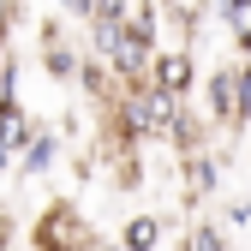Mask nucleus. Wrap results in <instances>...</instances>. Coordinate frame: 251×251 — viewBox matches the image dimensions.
I'll return each instance as SVG.
<instances>
[{
    "instance_id": "f257e3e1",
    "label": "nucleus",
    "mask_w": 251,
    "mask_h": 251,
    "mask_svg": "<svg viewBox=\"0 0 251 251\" xmlns=\"http://www.w3.org/2000/svg\"><path fill=\"white\" fill-rule=\"evenodd\" d=\"M90 239H96V227L84 222V209L78 203H48L36 215V227H30V251H84Z\"/></svg>"
},
{
    "instance_id": "f03ea898",
    "label": "nucleus",
    "mask_w": 251,
    "mask_h": 251,
    "mask_svg": "<svg viewBox=\"0 0 251 251\" xmlns=\"http://www.w3.org/2000/svg\"><path fill=\"white\" fill-rule=\"evenodd\" d=\"M203 114L215 126H245V72L239 66L209 72V84H203Z\"/></svg>"
},
{
    "instance_id": "7ed1b4c3",
    "label": "nucleus",
    "mask_w": 251,
    "mask_h": 251,
    "mask_svg": "<svg viewBox=\"0 0 251 251\" xmlns=\"http://www.w3.org/2000/svg\"><path fill=\"white\" fill-rule=\"evenodd\" d=\"M150 84L162 90V96H179L185 102L198 90V54L185 48V42H168L162 54H155V66H150Z\"/></svg>"
},
{
    "instance_id": "20e7f679",
    "label": "nucleus",
    "mask_w": 251,
    "mask_h": 251,
    "mask_svg": "<svg viewBox=\"0 0 251 251\" xmlns=\"http://www.w3.org/2000/svg\"><path fill=\"white\" fill-rule=\"evenodd\" d=\"M30 138H36V120L24 114V102L18 108H0V174L18 168V155L30 150Z\"/></svg>"
},
{
    "instance_id": "39448f33",
    "label": "nucleus",
    "mask_w": 251,
    "mask_h": 251,
    "mask_svg": "<svg viewBox=\"0 0 251 251\" xmlns=\"http://www.w3.org/2000/svg\"><path fill=\"white\" fill-rule=\"evenodd\" d=\"M78 66H84V60H78V54L66 48V36L48 24V30H42V72H48L54 84H72V78H78Z\"/></svg>"
},
{
    "instance_id": "423d86ee",
    "label": "nucleus",
    "mask_w": 251,
    "mask_h": 251,
    "mask_svg": "<svg viewBox=\"0 0 251 251\" xmlns=\"http://www.w3.org/2000/svg\"><path fill=\"white\" fill-rule=\"evenodd\" d=\"M162 6H144V0H120V24L132 30L138 42H150V48H162Z\"/></svg>"
},
{
    "instance_id": "0eeeda50",
    "label": "nucleus",
    "mask_w": 251,
    "mask_h": 251,
    "mask_svg": "<svg viewBox=\"0 0 251 251\" xmlns=\"http://www.w3.org/2000/svg\"><path fill=\"white\" fill-rule=\"evenodd\" d=\"M54 155H60V138H54V126H36L30 150L18 155V179H42V174L54 168Z\"/></svg>"
},
{
    "instance_id": "6e6552de",
    "label": "nucleus",
    "mask_w": 251,
    "mask_h": 251,
    "mask_svg": "<svg viewBox=\"0 0 251 251\" xmlns=\"http://www.w3.org/2000/svg\"><path fill=\"white\" fill-rule=\"evenodd\" d=\"M185 192H192V198H209V192H222V162H215L209 150L185 162Z\"/></svg>"
},
{
    "instance_id": "1a4fd4ad",
    "label": "nucleus",
    "mask_w": 251,
    "mask_h": 251,
    "mask_svg": "<svg viewBox=\"0 0 251 251\" xmlns=\"http://www.w3.org/2000/svg\"><path fill=\"white\" fill-rule=\"evenodd\" d=\"M215 18L227 24V36H233V48L251 60V0H227V6H215Z\"/></svg>"
},
{
    "instance_id": "9d476101",
    "label": "nucleus",
    "mask_w": 251,
    "mask_h": 251,
    "mask_svg": "<svg viewBox=\"0 0 251 251\" xmlns=\"http://www.w3.org/2000/svg\"><path fill=\"white\" fill-rule=\"evenodd\" d=\"M78 84H84V96H96L102 108H108V102L120 96V84H114V72L102 66V60H90V54H84V66H78Z\"/></svg>"
},
{
    "instance_id": "9b49d317",
    "label": "nucleus",
    "mask_w": 251,
    "mask_h": 251,
    "mask_svg": "<svg viewBox=\"0 0 251 251\" xmlns=\"http://www.w3.org/2000/svg\"><path fill=\"white\" fill-rule=\"evenodd\" d=\"M155 245H162V222L155 215H132L120 233V251H155Z\"/></svg>"
},
{
    "instance_id": "f8f14e48",
    "label": "nucleus",
    "mask_w": 251,
    "mask_h": 251,
    "mask_svg": "<svg viewBox=\"0 0 251 251\" xmlns=\"http://www.w3.org/2000/svg\"><path fill=\"white\" fill-rule=\"evenodd\" d=\"M168 144H174V150L185 155V162H192V155H203V120H198L192 108H185V120H179L174 132H168Z\"/></svg>"
},
{
    "instance_id": "ddd939ff",
    "label": "nucleus",
    "mask_w": 251,
    "mask_h": 251,
    "mask_svg": "<svg viewBox=\"0 0 251 251\" xmlns=\"http://www.w3.org/2000/svg\"><path fill=\"white\" fill-rule=\"evenodd\" d=\"M185 251H233V245H227V233L215 227V222H198L192 239H185Z\"/></svg>"
},
{
    "instance_id": "4468645a",
    "label": "nucleus",
    "mask_w": 251,
    "mask_h": 251,
    "mask_svg": "<svg viewBox=\"0 0 251 251\" xmlns=\"http://www.w3.org/2000/svg\"><path fill=\"white\" fill-rule=\"evenodd\" d=\"M245 222H251V203L233 198V203H227V227H245Z\"/></svg>"
},
{
    "instance_id": "2eb2a0df",
    "label": "nucleus",
    "mask_w": 251,
    "mask_h": 251,
    "mask_svg": "<svg viewBox=\"0 0 251 251\" xmlns=\"http://www.w3.org/2000/svg\"><path fill=\"white\" fill-rule=\"evenodd\" d=\"M18 18H24V12H18V6H0V36H6V30H12V24H18Z\"/></svg>"
},
{
    "instance_id": "dca6fc26",
    "label": "nucleus",
    "mask_w": 251,
    "mask_h": 251,
    "mask_svg": "<svg viewBox=\"0 0 251 251\" xmlns=\"http://www.w3.org/2000/svg\"><path fill=\"white\" fill-rule=\"evenodd\" d=\"M6 66H12V48H6V36H0V78H6Z\"/></svg>"
}]
</instances>
